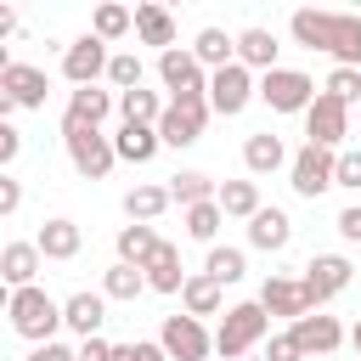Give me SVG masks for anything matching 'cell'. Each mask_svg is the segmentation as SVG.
Segmentation results:
<instances>
[{"mask_svg": "<svg viewBox=\"0 0 361 361\" xmlns=\"http://www.w3.org/2000/svg\"><path fill=\"white\" fill-rule=\"evenodd\" d=\"M293 39L305 51H327L338 68H361V17L355 11H293L288 17Z\"/></svg>", "mask_w": 361, "mask_h": 361, "instance_id": "cell-1", "label": "cell"}, {"mask_svg": "<svg viewBox=\"0 0 361 361\" xmlns=\"http://www.w3.org/2000/svg\"><path fill=\"white\" fill-rule=\"evenodd\" d=\"M6 316H11V333H17V338H28V344H51V338H56V327H62V305H56L39 282H34V288H11Z\"/></svg>", "mask_w": 361, "mask_h": 361, "instance_id": "cell-2", "label": "cell"}, {"mask_svg": "<svg viewBox=\"0 0 361 361\" xmlns=\"http://www.w3.org/2000/svg\"><path fill=\"white\" fill-rule=\"evenodd\" d=\"M265 333H271V316H265L254 299H243V305L226 310V322H220L209 338H214V350H220L226 361H243V355H254V344H259Z\"/></svg>", "mask_w": 361, "mask_h": 361, "instance_id": "cell-3", "label": "cell"}, {"mask_svg": "<svg viewBox=\"0 0 361 361\" xmlns=\"http://www.w3.org/2000/svg\"><path fill=\"white\" fill-rule=\"evenodd\" d=\"M203 124H209V96H169L152 130H158V147H192L203 141Z\"/></svg>", "mask_w": 361, "mask_h": 361, "instance_id": "cell-4", "label": "cell"}, {"mask_svg": "<svg viewBox=\"0 0 361 361\" xmlns=\"http://www.w3.org/2000/svg\"><path fill=\"white\" fill-rule=\"evenodd\" d=\"M254 96H259L271 113H305V107L316 102V79L299 73V68H271V73H259Z\"/></svg>", "mask_w": 361, "mask_h": 361, "instance_id": "cell-5", "label": "cell"}, {"mask_svg": "<svg viewBox=\"0 0 361 361\" xmlns=\"http://www.w3.org/2000/svg\"><path fill=\"white\" fill-rule=\"evenodd\" d=\"M203 96H209V113H220V118H237V113L254 102V73H248L243 62H226V68H214V73H209Z\"/></svg>", "mask_w": 361, "mask_h": 361, "instance_id": "cell-6", "label": "cell"}, {"mask_svg": "<svg viewBox=\"0 0 361 361\" xmlns=\"http://www.w3.org/2000/svg\"><path fill=\"white\" fill-rule=\"evenodd\" d=\"M62 147H68V164L85 175V180H107L113 175V135L102 130H62Z\"/></svg>", "mask_w": 361, "mask_h": 361, "instance_id": "cell-7", "label": "cell"}, {"mask_svg": "<svg viewBox=\"0 0 361 361\" xmlns=\"http://www.w3.org/2000/svg\"><path fill=\"white\" fill-rule=\"evenodd\" d=\"M350 282H355V265H350L344 254H316V259L305 265V276H299V288H305L310 310H322L327 299H338Z\"/></svg>", "mask_w": 361, "mask_h": 361, "instance_id": "cell-8", "label": "cell"}, {"mask_svg": "<svg viewBox=\"0 0 361 361\" xmlns=\"http://www.w3.org/2000/svg\"><path fill=\"white\" fill-rule=\"evenodd\" d=\"M158 350H164L169 361H209L214 338H209L203 322H192V316L180 310V316H164V327H158Z\"/></svg>", "mask_w": 361, "mask_h": 361, "instance_id": "cell-9", "label": "cell"}, {"mask_svg": "<svg viewBox=\"0 0 361 361\" xmlns=\"http://www.w3.org/2000/svg\"><path fill=\"white\" fill-rule=\"evenodd\" d=\"M305 135H310V147L338 152V147H344V135H350V107H344V102H333L327 90H316V102L305 107Z\"/></svg>", "mask_w": 361, "mask_h": 361, "instance_id": "cell-10", "label": "cell"}, {"mask_svg": "<svg viewBox=\"0 0 361 361\" xmlns=\"http://www.w3.org/2000/svg\"><path fill=\"white\" fill-rule=\"evenodd\" d=\"M107 56H113V51H107L96 34H79L73 45H62V79H68L73 90H79V85H96V79L107 73Z\"/></svg>", "mask_w": 361, "mask_h": 361, "instance_id": "cell-11", "label": "cell"}, {"mask_svg": "<svg viewBox=\"0 0 361 361\" xmlns=\"http://www.w3.org/2000/svg\"><path fill=\"white\" fill-rule=\"evenodd\" d=\"M288 175H293V192H299V197H322V192L333 186V152L305 141V147L288 158Z\"/></svg>", "mask_w": 361, "mask_h": 361, "instance_id": "cell-12", "label": "cell"}, {"mask_svg": "<svg viewBox=\"0 0 361 361\" xmlns=\"http://www.w3.org/2000/svg\"><path fill=\"white\" fill-rule=\"evenodd\" d=\"M158 79H164V90H169V96H203V85H209V73L192 62V51H186V45L158 51Z\"/></svg>", "mask_w": 361, "mask_h": 361, "instance_id": "cell-13", "label": "cell"}, {"mask_svg": "<svg viewBox=\"0 0 361 361\" xmlns=\"http://www.w3.org/2000/svg\"><path fill=\"white\" fill-rule=\"evenodd\" d=\"M288 333H293L299 355H333V350L344 344V327H338V316H322V310H310V316L288 322Z\"/></svg>", "mask_w": 361, "mask_h": 361, "instance_id": "cell-14", "label": "cell"}, {"mask_svg": "<svg viewBox=\"0 0 361 361\" xmlns=\"http://www.w3.org/2000/svg\"><path fill=\"white\" fill-rule=\"evenodd\" d=\"M113 113V90H96V85H79L68 90V113H62V130H102V118Z\"/></svg>", "mask_w": 361, "mask_h": 361, "instance_id": "cell-15", "label": "cell"}, {"mask_svg": "<svg viewBox=\"0 0 361 361\" xmlns=\"http://www.w3.org/2000/svg\"><path fill=\"white\" fill-rule=\"evenodd\" d=\"M265 316H288V322H299V316H310V299H305V288H299V276H265V288H259V299H254Z\"/></svg>", "mask_w": 361, "mask_h": 361, "instance_id": "cell-16", "label": "cell"}, {"mask_svg": "<svg viewBox=\"0 0 361 361\" xmlns=\"http://www.w3.org/2000/svg\"><path fill=\"white\" fill-rule=\"evenodd\" d=\"M34 248H39V259H79V248H85V231H79V220H68V214H51V220L39 226V237H34Z\"/></svg>", "mask_w": 361, "mask_h": 361, "instance_id": "cell-17", "label": "cell"}, {"mask_svg": "<svg viewBox=\"0 0 361 361\" xmlns=\"http://www.w3.org/2000/svg\"><path fill=\"white\" fill-rule=\"evenodd\" d=\"M102 322H107V299H102V293H85V288H79V293H68V299H62V327H68V333L96 338V333H102Z\"/></svg>", "mask_w": 361, "mask_h": 361, "instance_id": "cell-18", "label": "cell"}, {"mask_svg": "<svg viewBox=\"0 0 361 361\" xmlns=\"http://www.w3.org/2000/svg\"><path fill=\"white\" fill-rule=\"evenodd\" d=\"M276 51H282V45H276L271 28H243V34H231V56H237L248 73H254V68L271 73V68H276Z\"/></svg>", "mask_w": 361, "mask_h": 361, "instance_id": "cell-19", "label": "cell"}, {"mask_svg": "<svg viewBox=\"0 0 361 361\" xmlns=\"http://www.w3.org/2000/svg\"><path fill=\"white\" fill-rule=\"evenodd\" d=\"M0 85L11 90L17 107H45V96H51V79H45V68H34V62H11Z\"/></svg>", "mask_w": 361, "mask_h": 361, "instance_id": "cell-20", "label": "cell"}, {"mask_svg": "<svg viewBox=\"0 0 361 361\" xmlns=\"http://www.w3.org/2000/svg\"><path fill=\"white\" fill-rule=\"evenodd\" d=\"M288 237H293V220H288L282 209H265V203H259V209L248 214V243H254V248L282 254V248H288Z\"/></svg>", "mask_w": 361, "mask_h": 361, "instance_id": "cell-21", "label": "cell"}, {"mask_svg": "<svg viewBox=\"0 0 361 361\" xmlns=\"http://www.w3.org/2000/svg\"><path fill=\"white\" fill-rule=\"evenodd\" d=\"M141 276H147L152 293H180V282H186V271H180V248L158 237V248H152V259L141 265Z\"/></svg>", "mask_w": 361, "mask_h": 361, "instance_id": "cell-22", "label": "cell"}, {"mask_svg": "<svg viewBox=\"0 0 361 361\" xmlns=\"http://www.w3.org/2000/svg\"><path fill=\"white\" fill-rule=\"evenodd\" d=\"M39 265H45V259H39L34 243H6V248H0V282H6V288H34V282H39Z\"/></svg>", "mask_w": 361, "mask_h": 361, "instance_id": "cell-23", "label": "cell"}, {"mask_svg": "<svg viewBox=\"0 0 361 361\" xmlns=\"http://www.w3.org/2000/svg\"><path fill=\"white\" fill-rule=\"evenodd\" d=\"M130 28H135V39L141 45H158V51H169L175 45V17H169V6H135L130 11Z\"/></svg>", "mask_w": 361, "mask_h": 361, "instance_id": "cell-24", "label": "cell"}, {"mask_svg": "<svg viewBox=\"0 0 361 361\" xmlns=\"http://www.w3.org/2000/svg\"><path fill=\"white\" fill-rule=\"evenodd\" d=\"M243 164H248V175H276V169L288 164V147H282V135H271V130H254V135L243 141Z\"/></svg>", "mask_w": 361, "mask_h": 361, "instance_id": "cell-25", "label": "cell"}, {"mask_svg": "<svg viewBox=\"0 0 361 361\" xmlns=\"http://www.w3.org/2000/svg\"><path fill=\"white\" fill-rule=\"evenodd\" d=\"M180 305H186V316H192V322H203V316H220V305H226V288H220V282H209L203 271H192V276L180 282Z\"/></svg>", "mask_w": 361, "mask_h": 361, "instance_id": "cell-26", "label": "cell"}, {"mask_svg": "<svg viewBox=\"0 0 361 361\" xmlns=\"http://www.w3.org/2000/svg\"><path fill=\"white\" fill-rule=\"evenodd\" d=\"M113 158H124V164H152V158H158V130H152V124H118Z\"/></svg>", "mask_w": 361, "mask_h": 361, "instance_id": "cell-27", "label": "cell"}, {"mask_svg": "<svg viewBox=\"0 0 361 361\" xmlns=\"http://www.w3.org/2000/svg\"><path fill=\"white\" fill-rule=\"evenodd\" d=\"M186 51H192V62H197L203 73H214V68L237 62V56H231V34H226V28H197V39H192Z\"/></svg>", "mask_w": 361, "mask_h": 361, "instance_id": "cell-28", "label": "cell"}, {"mask_svg": "<svg viewBox=\"0 0 361 361\" xmlns=\"http://www.w3.org/2000/svg\"><path fill=\"white\" fill-rule=\"evenodd\" d=\"M214 209L226 220H248L259 209V180H226V186H214Z\"/></svg>", "mask_w": 361, "mask_h": 361, "instance_id": "cell-29", "label": "cell"}, {"mask_svg": "<svg viewBox=\"0 0 361 361\" xmlns=\"http://www.w3.org/2000/svg\"><path fill=\"white\" fill-rule=\"evenodd\" d=\"M113 248H118V265H135V271H141V265L152 259V248H158V231H152V226H135V220H130V226H118Z\"/></svg>", "mask_w": 361, "mask_h": 361, "instance_id": "cell-30", "label": "cell"}, {"mask_svg": "<svg viewBox=\"0 0 361 361\" xmlns=\"http://www.w3.org/2000/svg\"><path fill=\"white\" fill-rule=\"evenodd\" d=\"M164 209H169V186H130V192H124V214H130L135 226H152Z\"/></svg>", "mask_w": 361, "mask_h": 361, "instance_id": "cell-31", "label": "cell"}, {"mask_svg": "<svg viewBox=\"0 0 361 361\" xmlns=\"http://www.w3.org/2000/svg\"><path fill=\"white\" fill-rule=\"evenodd\" d=\"M203 276H209V282H220V288H231V282H243V276H248V254H243V248H220V243H214V248H209V259H203Z\"/></svg>", "mask_w": 361, "mask_h": 361, "instance_id": "cell-32", "label": "cell"}, {"mask_svg": "<svg viewBox=\"0 0 361 361\" xmlns=\"http://www.w3.org/2000/svg\"><path fill=\"white\" fill-rule=\"evenodd\" d=\"M209 197H214V180H209L203 169H180V175H169V203L192 209V203H209Z\"/></svg>", "mask_w": 361, "mask_h": 361, "instance_id": "cell-33", "label": "cell"}, {"mask_svg": "<svg viewBox=\"0 0 361 361\" xmlns=\"http://www.w3.org/2000/svg\"><path fill=\"white\" fill-rule=\"evenodd\" d=\"M118 113H124V124H158V113H164V96L158 90H124L118 96Z\"/></svg>", "mask_w": 361, "mask_h": 361, "instance_id": "cell-34", "label": "cell"}, {"mask_svg": "<svg viewBox=\"0 0 361 361\" xmlns=\"http://www.w3.org/2000/svg\"><path fill=\"white\" fill-rule=\"evenodd\" d=\"M90 34L102 39V45H113V39H124L130 34V6H96V17H90Z\"/></svg>", "mask_w": 361, "mask_h": 361, "instance_id": "cell-35", "label": "cell"}, {"mask_svg": "<svg viewBox=\"0 0 361 361\" xmlns=\"http://www.w3.org/2000/svg\"><path fill=\"white\" fill-rule=\"evenodd\" d=\"M220 226H226V214L214 209V197L186 209V237H192V243H214V237H220Z\"/></svg>", "mask_w": 361, "mask_h": 361, "instance_id": "cell-36", "label": "cell"}, {"mask_svg": "<svg viewBox=\"0 0 361 361\" xmlns=\"http://www.w3.org/2000/svg\"><path fill=\"white\" fill-rule=\"evenodd\" d=\"M102 79H107V85H113L118 96H124V90H135V85H141V56H135V51H113V56H107V73H102Z\"/></svg>", "mask_w": 361, "mask_h": 361, "instance_id": "cell-37", "label": "cell"}, {"mask_svg": "<svg viewBox=\"0 0 361 361\" xmlns=\"http://www.w3.org/2000/svg\"><path fill=\"white\" fill-rule=\"evenodd\" d=\"M135 293H147V276L135 265H113L102 276V299H135Z\"/></svg>", "mask_w": 361, "mask_h": 361, "instance_id": "cell-38", "label": "cell"}, {"mask_svg": "<svg viewBox=\"0 0 361 361\" xmlns=\"http://www.w3.org/2000/svg\"><path fill=\"white\" fill-rule=\"evenodd\" d=\"M322 90H327L333 102H344V107H350V102H361V68H333Z\"/></svg>", "mask_w": 361, "mask_h": 361, "instance_id": "cell-39", "label": "cell"}, {"mask_svg": "<svg viewBox=\"0 0 361 361\" xmlns=\"http://www.w3.org/2000/svg\"><path fill=\"white\" fill-rule=\"evenodd\" d=\"M333 186H344V192H361V147H344V152H333Z\"/></svg>", "mask_w": 361, "mask_h": 361, "instance_id": "cell-40", "label": "cell"}, {"mask_svg": "<svg viewBox=\"0 0 361 361\" xmlns=\"http://www.w3.org/2000/svg\"><path fill=\"white\" fill-rule=\"evenodd\" d=\"M113 361H169L158 350V338H135V344H113Z\"/></svg>", "mask_w": 361, "mask_h": 361, "instance_id": "cell-41", "label": "cell"}, {"mask_svg": "<svg viewBox=\"0 0 361 361\" xmlns=\"http://www.w3.org/2000/svg\"><path fill=\"white\" fill-rule=\"evenodd\" d=\"M259 361H305V355H299L293 333H271V344H265V355H259Z\"/></svg>", "mask_w": 361, "mask_h": 361, "instance_id": "cell-42", "label": "cell"}, {"mask_svg": "<svg viewBox=\"0 0 361 361\" xmlns=\"http://www.w3.org/2000/svg\"><path fill=\"white\" fill-rule=\"evenodd\" d=\"M17 209H23V180H11V175L0 169V220L17 214Z\"/></svg>", "mask_w": 361, "mask_h": 361, "instance_id": "cell-43", "label": "cell"}, {"mask_svg": "<svg viewBox=\"0 0 361 361\" xmlns=\"http://www.w3.org/2000/svg\"><path fill=\"white\" fill-rule=\"evenodd\" d=\"M73 361H113V344L96 333V338H79V350H73Z\"/></svg>", "mask_w": 361, "mask_h": 361, "instance_id": "cell-44", "label": "cell"}, {"mask_svg": "<svg viewBox=\"0 0 361 361\" xmlns=\"http://www.w3.org/2000/svg\"><path fill=\"white\" fill-rule=\"evenodd\" d=\"M338 237H344V243H361V203L338 209Z\"/></svg>", "mask_w": 361, "mask_h": 361, "instance_id": "cell-45", "label": "cell"}, {"mask_svg": "<svg viewBox=\"0 0 361 361\" xmlns=\"http://www.w3.org/2000/svg\"><path fill=\"white\" fill-rule=\"evenodd\" d=\"M28 361H73V350L51 338V344H34V350H28Z\"/></svg>", "mask_w": 361, "mask_h": 361, "instance_id": "cell-46", "label": "cell"}, {"mask_svg": "<svg viewBox=\"0 0 361 361\" xmlns=\"http://www.w3.org/2000/svg\"><path fill=\"white\" fill-rule=\"evenodd\" d=\"M17 152H23V135H17L11 124H0V169H6V164H11Z\"/></svg>", "mask_w": 361, "mask_h": 361, "instance_id": "cell-47", "label": "cell"}, {"mask_svg": "<svg viewBox=\"0 0 361 361\" xmlns=\"http://www.w3.org/2000/svg\"><path fill=\"white\" fill-rule=\"evenodd\" d=\"M11 34H17V11H11V6H0V39H11Z\"/></svg>", "mask_w": 361, "mask_h": 361, "instance_id": "cell-48", "label": "cell"}, {"mask_svg": "<svg viewBox=\"0 0 361 361\" xmlns=\"http://www.w3.org/2000/svg\"><path fill=\"white\" fill-rule=\"evenodd\" d=\"M11 113H17V102H11V90L0 85V124H11Z\"/></svg>", "mask_w": 361, "mask_h": 361, "instance_id": "cell-49", "label": "cell"}, {"mask_svg": "<svg viewBox=\"0 0 361 361\" xmlns=\"http://www.w3.org/2000/svg\"><path fill=\"white\" fill-rule=\"evenodd\" d=\"M6 305H11V288H6V282H0V316H6Z\"/></svg>", "mask_w": 361, "mask_h": 361, "instance_id": "cell-50", "label": "cell"}, {"mask_svg": "<svg viewBox=\"0 0 361 361\" xmlns=\"http://www.w3.org/2000/svg\"><path fill=\"white\" fill-rule=\"evenodd\" d=\"M6 68H11V51H6V45H0V79H6Z\"/></svg>", "mask_w": 361, "mask_h": 361, "instance_id": "cell-51", "label": "cell"}, {"mask_svg": "<svg viewBox=\"0 0 361 361\" xmlns=\"http://www.w3.org/2000/svg\"><path fill=\"white\" fill-rule=\"evenodd\" d=\"M350 344H355V355H361V322H355V327H350Z\"/></svg>", "mask_w": 361, "mask_h": 361, "instance_id": "cell-52", "label": "cell"}, {"mask_svg": "<svg viewBox=\"0 0 361 361\" xmlns=\"http://www.w3.org/2000/svg\"><path fill=\"white\" fill-rule=\"evenodd\" d=\"M243 361H259V355H243Z\"/></svg>", "mask_w": 361, "mask_h": 361, "instance_id": "cell-53", "label": "cell"}]
</instances>
